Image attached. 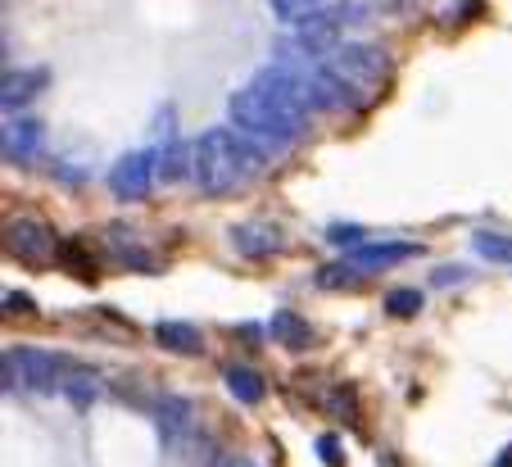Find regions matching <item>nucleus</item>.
Listing matches in <instances>:
<instances>
[{"instance_id": "26", "label": "nucleus", "mask_w": 512, "mask_h": 467, "mask_svg": "<svg viewBox=\"0 0 512 467\" xmlns=\"http://www.w3.org/2000/svg\"><path fill=\"white\" fill-rule=\"evenodd\" d=\"M5 313L10 318H37V300L28 291H5Z\"/></svg>"}, {"instance_id": "15", "label": "nucleus", "mask_w": 512, "mask_h": 467, "mask_svg": "<svg viewBox=\"0 0 512 467\" xmlns=\"http://www.w3.org/2000/svg\"><path fill=\"white\" fill-rule=\"evenodd\" d=\"M59 395L68 399V409H73V413H91V409H96V399L105 395V381H100L96 368L78 363V368H73V377L64 381V390H59Z\"/></svg>"}, {"instance_id": "2", "label": "nucleus", "mask_w": 512, "mask_h": 467, "mask_svg": "<svg viewBox=\"0 0 512 467\" xmlns=\"http://www.w3.org/2000/svg\"><path fill=\"white\" fill-rule=\"evenodd\" d=\"M227 118H232L236 132H245V137H250L254 146L268 150L272 159L290 155V150L309 137V118L286 109V105H277V100H268L259 87L236 91V96L227 100Z\"/></svg>"}, {"instance_id": "24", "label": "nucleus", "mask_w": 512, "mask_h": 467, "mask_svg": "<svg viewBox=\"0 0 512 467\" xmlns=\"http://www.w3.org/2000/svg\"><path fill=\"white\" fill-rule=\"evenodd\" d=\"M327 241L340 245V250H358V245H368V232L358 223H331L327 227Z\"/></svg>"}, {"instance_id": "29", "label": "nucleus", "mask_w": 512, "mask_h": 467, "mask_svg": "<svg viewBox=\"0 0 512 467\" xmlns=\"http://www.w3.org/2000/svg\"><path fill=\"white\" fill-rule=\"evenodd\" d=\"M218 467H254V463H250V458H223Z\"/></svg>"}, {"instance_id": "1", "label": "nucleus", "mask_w": 512, "mask_h": 467, "mask_svg": "<svg viewBox=\"0 0 512 467\" xmlns=\"http://www.w3.org/2000/svg\"><path fill=\"white\" fill-rule=\"evenodd\" d=\"M272 164V155L263 146H254L245 132L227 127H209L195 137V182H200L204 195H232L241 191L245 182L263 173Z\"/></svg>"}, {"instance_id": "30", "label": "nucleus", "mask_w": 512, "mask_h": 467, "mask_svg": "<svg viewBox=\"0 0 512 467\" xmlns=\"http://www.w3.org/2000/svg\"><path fill=\"white\" fill-rule=\"evenodd\" d=\"M494 467H512V445H508V449H503V454H499V458H494Z\"/></svg>"}, {"instance_id": "14", "label": "nucleus", "mask_w": 512, "mask_h": 467, "mask_svg": "<svg viewBox=\"0 0 512 467\" xmlns=\"http://www.w3.org/2000/svg\"><path fill=\"white\" fill-rule=\"evenodd\" d=\"M155 345L159 350H168V354H182V359H200L204 354V336L191 327V322H173V318H164V322H155Z\"/></svg>"}, {"instance_id": "20", "label": "nucleus", "mask_w": 512, "mask_h": 467, "mask_svg": "<svg viewBox=\"0 0 512 467\" xmlns=\"http://www.w3.org/2000/svg\"><path fill=\"white\" fill-rule=\"evenodd\" d=\"M363 268H354V263H322L318 273H313V286H322V291H345V286H358L363 282Z\"/></svg>"}, {"instance_id": "3", "label": "nucleus", "mask_w": 512, "mask_h": 467, "mask_svg": "<svg viewBox=\"0 0 512 467\" xmlns=\"http://www.w3.org/2000/svg\"><path fill=\"white\" fill-rule=\"evenodd\" d=\"M73 368H78V359H68L59 350H37V345H10L5 359H0V377H5L10 395H19V390H28V395H55L73 377Z\"/></svg>"}, {"instance_id": "5", "label": "nucleus", "mask_w": 512, "mask_h": 467, "mask_svg": "<svg viewBox=\"0 0 512 467\" xmlns=\"http://www.w3.org/2000/svg\"><path fill=\"white\" fill-rule=\"evenodd\" d=\"M105 182H109V191H114L118 200H127V205L145 200V195L155 191V182H159V150L155 146H141V150L118 155Z\"/></svg>"}, {"instance_id": "25", "label": "nucleus", "mask_w": 512, "mask_h": 467, "mask_svg": "<svg viewBox=\"0 0 512 467\" xmlns=\"http://www.w3.org/2000/svg\"><path fill=\"white\" fill-rule=\"evenodd\" d=\"M313 449H318V463L322 467H345V449H340L336 431H322V436L313 440Z\"/></svg>"}, {"instance_id": "23", "label": "nucleus", "mask_w": 512, "mask_h": 467, "mask_svg": "<svg viewBox=\"0 0 512 467\" xmlns=\"http://www.w3.org/2000/svg\"><path fill=\"white\" fill-rule=\"evenodd\" d=\"M318 10H327V0H272V14L286 19V23H304Z\"/></svg>"}, {"instance_id": "21", "label": "nucleus", "mask_w": 512, "mask_h": 467, "mask_svg": "<svg viewBox=\"0 0 512 467\" xmlns=\"http://www.w3.org/2000/svg\"><path fill=\"white\" fill-rule=\"evenodd\" d=\"M59 263H64V268H73L82 282H96L100 259H96V254H91L82 241H64V245H59Z\"/></svg>"}, {"instance_id": "28", "label": "nucleus", "mask_w": 512, "mask_h": 467, "mask_svg": "<svg viewBox=\"0 0 512 467\" xmlns=\"http://www.w3.org/2000/svg\"><path fill=\"white\" fill-rule=\"evenodd\" d=\"M236 336H241V345H263L259 341V336H263L259 322H241V327H236Z\"/></svg>"}, {"instance_id": "16", "label": "nucleus", "mask_w": 512, "mask_h": 467, "mask_svg": "<svg viewBox=\"0 0 512 467\" xmlns=\"http://www.w3.org/2000/svg\"><path fill=\"white\" fill-rule=\"evenodd\" d=\"M186 177H195V141H182V137L164 141L159 146V182L177 186Z\"/></svg>"}, {"instance_id": "11", "label": "nucleus", "mask_w": 512, "mask_h": 467, "mask_svg": "<svg viewBox=\"0 0 512 467\" xmlns=\"http://www.w3.org/2000/svg\"><path fill=\"white\" fill-rule=\"evenodd\" d=\"M268 331H272V341L286 345L290 354L318 350V327H313L304 313H295V309H277V313H272V318H268Z\"/></svg>"}, {"instance_id": "17", "label": "nucleus", "mask_w": 512, "mask_h": 467, "mask_svg": "<svg viewBox=\"0 0 512 467\" xmlns=\"http://www.w3.org/2000/svg\"><path fill=\"white\" fill-rule=\"evenodd\" d=\"M223 386L232 390L236 404H263V395H268L263 372L250 368V363H227V368H223Z\"/></svg>"}, {"instance_id": "22", "label": "nucleus", "mask_w": 512, "mask_h": 467, "mask_svg": "<svg viewBox=\"0 0 512 467\" xmlns=\"http://www.w3.org/2000/svg\"><path fill=\"white\" fill-rule=\"evenodd\" d=\"M426 304V295L417 291V286H395V291L386 295V313L390 318H417Z\"/></svg>"}, {"instance_id": "18", "label": "nucleus", "mask_w": 512, "mask_h": 467, "mask_svg": "<svg viewBox=\"0 0 512 467\" xmlns=\"http://www.w3.org/2000/svg\"><path fill=\"white\" fill-rule=\"evenodd\" d=\"M322 399H327V409L336 413L345 427H358V422H363V399H358L354 381H336V386H331Z\"/></svg>"}, {"instance_id": "19", "label": "nucleus", "mask_w": 512, "mask_h": 467, "mask_svg": "<svg viewBox=\"0 0 512 467\" xmlns=\"http://www.w3.org/2000/svg\"><path fill=\"white\" fill-rule=\"evenodd\" d=\"M472 250L481 254L485 263H503V268H512V236L508 232H490V227H481V232H472Z\"/></svg>"}, {"instance_id": "7", "label": "nucleus", "mask_w": 512, "mask_h": 467, "mask_svg": "<svg viewBox=\"0 0 512 467\" xmlns=\"http://www.w3.org/2000/svg\"><path fill=\"white\" fill-rule=\"evenodd\" d=\"M41 146H46V123L37 114H10L5 118V132H0V150L10 164H32L41 159Z\"/></svg>"}, {"instance_id": "12", "label": "nucleus", "mask_w": 512, "mask_h": 467, "mask_svg": "<svg viewBox=\"0 0 512 467\" xmlns=\"http://www.w3.org/2000/svg\"><path fill=\"white\" fill-rule=\"evenodd\" d=\"M105 250L114 254L118 263H127L132 273H159L155 259H150V250H145V245L136 241L132 227H123V223H109L105 227Z\"/></svg>"}, {"instance_id": "9", "label": "nucleus", "mask_w": 512, "mask_h": 467, "mask_svg": "<svg viewBox=\"0 0 512 467\" xmlns=\"http://www.w3.org/2000/svg\"><path fill=\"white\" fill-rule=\"evenodd\" d=\"M155 422H159V436L164 445L182 449L195 431V404L186 395H159L155 399Z\"/></svg>"}, {"instance_id": "4", "label": "nucleus", "mask_w": 512, "mask_h": 467, "mask_svg": "<svg viewBox=\"0 0 512 467\" xmlns=\"http://www.w3.org/2000/svg\"><path fill=\"white\" fill-rule=\"evenodd\" d=\"M327 64L358 91H377L390 78V55L381 46H372V41H340L327 55Z\"/></svg>"}, {"instance_id": "6", "label": "nucleus", "mask_w": 512, "mask_h": 467, "mask_svg": "<svg viewBox=\"0 0 512 467\" xmlns=\"http://www.w3.org/2000/svg\"><path fill=\"white\" fill-rule=\"evenodd\" d=\"M5 254L14 263H28V268H46L59 259V236L41 218H14L5 227Z\"/></svg>"}, {"instance_id": "10", "label": "nucleus", "mask_w": 512, "mask_h": 467, "mask_svg": "<svg viewBox=\"0 0 512 467\" xmlns=\"http://www.w3.org/2000/svg\"><path fill=\"white\" fill-rule=\"evenodd\" d=\"M417 254H422L417 241H368V245H358V250H349V263L372 277V273H381V268H395V263L417 259Z\"/></svg>"}, {"instance_id": "27", "label": "nucleus", "mask_w": 512, "mask_h": 467, "mask_svg": "<svg viewBox=\"0 0 512 467\" xmlns=\"http://www.w3.org/2000/svg\"><path fill=\"white\" fill-rule=\"evenodd\" d=\"M463 268H454V263H445L440 273H431V286H454V282H463Z\"/></svg>"}, {"instance_id": "8", "label": "nucleus", "mask_w": 512, "mask_h": 467, "mask_svg": "<svg viewBox=\"0 0 512 467\" xmlns=\"http://www.w3.org/2000/svg\"><path fill=\"white\" fill-rule=\"evenodd\" d=\"M232 250L241 254V259H272V254L286 250V227L268 223V218H259V223H236Z\"/></svg>"}, {"instance_id": "13", "label": "nucleus", "mask_w": 512, "mask_h": 467, "mask_svg": "<svg viewBox=\"0 0 512 467\" xmlns=\"http://www.w3.org/2000/svg\"><path fill=\"white\" fill-rule=\"evenodd\" d=\"M50 73L46 69H10L5 73V91H0V105L10 109V114H19L23 105H32V100L46 91Z\"/></svg>"}]
</instances>
